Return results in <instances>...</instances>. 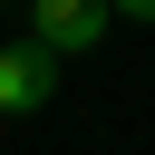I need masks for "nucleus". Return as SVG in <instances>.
Here are the masks:
<instances>
[{"label":"nucleus","mask_w":155,"mask_h":155,"mask_svg":"<svg viewBox=\"0 0 155 155\" xmlns=\"http://www.w3.org/2000/svg\"><path fill=\"white\" fill-rule=\"evenodd\" d=\"M116 19H155V0H116Z\"/></svg>","instance_id":"7ed1b4c3"},{"label":"nucleus","mask_w":155,"mask_h":155,"mask_svg":"<svg viewBox=\"0 0 155 155\" xmlns=\"http://www.w3.org/2000/svg\"><path fill=\"white\" fill-rule=\"evenodd\" d=\"M107 10H116V0H29V39H48V48L68 58V48L107 39Z\"/></svg>","instance_id":"f03ea898"},{"label":"nucleus","mask_w":155,"mask_h":155,"mask_svg":"<svg viewBox=\"0 0 155 155\" xmlns=\"http://www.w3.org/2000/svg\"><path fill=\"white\" fill-rule=\"evenodd\" d=\"M58 97V48L48 39H10L0 48V116H39Z\"/></svg>","instance_id":"f257e3e1"}]
</instances>
